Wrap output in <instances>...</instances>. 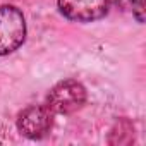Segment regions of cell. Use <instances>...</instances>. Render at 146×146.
<instances>
[{
	"label": "cell",
	"mask_w": 146,
	"mask_h": 146,
	"mask_svg": "<svg viewBox=\"0 0 146 146\" xmlns=\"http://www.w3.org/2000/svg\"><path fill=\"white\" fill-rule=\"evenodd\" d=\"M26 19L16 5H0V57L16 52L26 41Z\"/></svg>",
	"instance_id": "1"
},
{
	"label": "cell",
	"mask_w": 146,
	"mask_h": 146,
	"mask_svg": "<svg viewBox=\"0 0 146 146\" xmlns=\"http://www.w3.org/2000/svg\"><path fill=\"white\" fill-rule=\"evenodd\" d=\"M86 88L76 81V79H65L57 83L48 96H46V107L53 113L67 115V113H74L78 112L84 103H86Z\"/></svg>",
	"instance_id": "2"
},
{
	"label": "cell",
	"mask_w": 146,
	"mask_h": 146,
	"mask_svg": "<svg viewBox=\"0 0 146 146\" xmlns=\"http://www.w3.org/2000/svg\"><path fill=\"white\" fill-rule=\"evenodd\" d=\"M17 129L29 139H43L53 125V112L46 105H31L19 112Z\"/></svg>",
	"instance_id": "3"
},
{
	"label": "cell",
	"mask_w": 146,
	"mask_h": 146,
	"mask_svg": "<svg viewBox=\"0 0 146 146\" xmlns=\"http://www.w3.org/2000/svg\"><path fill=\"white\" fill-rule=\"evenodd\" d=\"M64 17L74 23H95L108 14V0H57Z\"/></svg>",
	"instance_id": "4"
},
{
	"label": "cell",
	"mask_w": 146,
	"mask_h": 146,
	"mask_svg": "<svg viewBox=\"0 0 146 146\" xmlns=\"http://www.w3.org/2000/svg\"><path fill=\"white\" fill-rule=\"evenodd\" d=\"M108 5L119 7L122 11H131L132 16H136V19L143 23V11H144L143 0H108Z\"/></svg>",
	"instance_id": "5"
}]
</instances>
